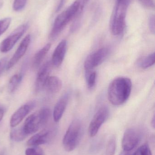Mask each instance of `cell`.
Masks as SVG:
<instances>
[{
  "label": "cell",
  "instance_id": "9c48e42d",
  "mask_svg": "<svg viewBox=\"0 0 155 155\" xmlns=\"http://www.w3.org/2000/svg\"><path fill=\"white\" fill-rule=\"evenodd\" d=\"M141 139L140 132L135 128H128L124 134L122 140L123 150L130 152L139 143Z\"/></svg>",
  "mask_w": 155,
  "mask_h": 155
},
{
  "label": "cell",
  "instance_id": "ac0fdd59",
  "mask_svg": "<svg viewBox=\"0 0 155 155\" xmlns=\"http://www.w3.org/2000/svg\"><path fill=\"white\" fill-rule=\"evenodd\" d=\"M22 79V74H17L12 76L8 83V89L11 93L15 92L19 87Z\"/></svg>",
  "mask_w": 155,
  "mask_h": 155
},
{
  "label": "cell",
  "instance_id": "d4e9b609",
  "mask_svg": "<svg viewBox=\"0 0 155 155\" xmlns=\"http://www.w3.org/2000/svg\"><path fill=\"white\" fill-rule=\"evenodd\" d=\"M27 0H14L13 4V9L15 12L22 11L25 7Z\"/></svg>",
  "mask_w": 155,
  "mask_h": 155
},
{
  "label": "cell",
  "instance_id": "44dd1931",
  "mask_svg": "<svg viewBox=\"0 0 155 155\" xmlns=\"http://www.w3.org/2000/svg\"><path fill=\"white\" fill-rule=\"evenodd\" d=\"M116 140L115 137H112L108 142L105 155H114L116 149Z\"/></svg>",
  "mask_w": 155,
  "mask_h": 155
},
{
  "label": "cell",
  "instance_id": "603a6c76",
  "mask_svg": "<svg viewBox=\"0 0 155 155\" xmlns=\"http://www.w3.org/2000/svg\"><path fill=\"white\" fill-rule=\"evenodd\" d=\"M11 21L12 19L10 17H7L0 20V36L8 29Z\"/></svg>",
  "mask_w": 155,
  "mask_h": 155
},
{
  "label": "cell",
  "instance_id": "d6986e66",
  "mask_svg": "<svg viewBox=\"0 0 155 155\" xmlns=\"http://www.w3.org/2000/svg\"><path fill=\"white\" fill-rule=\"evenodd\" d=\"M28 136L25 134L22 127L12 129L10 133L11 139L15 142H22Z\"/></svg>",
  "mask_w": 155,
  "mask_h": 155
},
{
  "label": "cell",
  "instance_id": "f1b7e54d",
  "mask_svg": "<svg viewBox=\"0 0 155 155\" xmlns=\"http://www.w3.org/2000/svg\"><path fill=\"white\" fill-rule=\"evenodd\" d=\"M7 59L6 57H3L0 60V75L2 74L6 67Z\"/></svg>",
  "mask_w": 155,
  "mask_h": 155
},
{
  "label": "cell",
  "instance_id": "52a82bcc",
  "mask_svg": "<svg viewBox=\"0 0 155 155\" xmlns=\"http://www.w3.org/2000/svg\"><path fill=\"white\" fill-rule=\"evenodd\" d=\"M108 53L107 48H102L88 55L84 62L86 72L92 71L94 68L101 65L106 59Z\"/></svg>",
  "mask_w": 155,
  "mask_h": 155
},
{
  "label": "cell",
  "instance_id": "ba28073f",
  "mask_svg": "<svg viewBox=\"0 0 155 155\" xmlns=\"http://www.w3.org/2000/svg\"><path fill=\"white\" fill-rule=\"evenodd\" d=\"M109 115V110L106 107L99 109L93 117L88 128V134L91 137L96 135L102 125Z\"/></svg>",
  "mask_w": 155,
  "mask_h": 155
},
{
  "label": "cell",
  "instance_id": "6da1fadb",
  "mask_svg": "<svg viewBox=\"0 0 155 155\" xmlns=\"http://www.w3.org/2000/svg\"><path fill=\"white\" fill-rule=\"evenodd\" d=\"M132 83L130 78L118 77L111 82L107 90L108 98L115 106H119L125 103L130 97Z\"/></svg>",
  "mask_w": 155,
  "mask_h": 155
},
{
  "label": "cell",
  "instance_id": "7a4b0ae2",
  "mask_svg": "<svg viewBox=\"0 0 155 155\" xmlns=\"http://www.w3.org/2000/svg\"><path fill=\"white\" fill-rule=\"evenodd\" d=\"M85 2L84 0H76L56 17L49 35L51 40H55L70 21L81 13Z\"/></svg>",
  "mask_w": 155,
  "mask_h": 155
},
{
  "label": "cell",
  "instance_id": "5bb4252c",
  "mask_svg": "<svg viewBox=\"0 0 155 155\" xmlns=\"http://www.w3.org/2000/svg\"><path fill=\"white\" fill-rule=\"evenodd\" d=\"M67 50V42L65 40L61 41L54 51L52 56V64L58 67L62 63Z\"/></svg>",
  "mask_w": 155,
  "mask_h": 155
},
{
  "label": "cell",
  "instance_id": "4fadbf2b",
  "mask_svg": "<svg viewBox=\"0 0 155 155\" xmlns=\"http://www.w3.org/2000/svg\"><path fill=\"white\" fill-rule=\"evenodd\" d=\"M34 107V103L30 102L25 104L18 108L11 117L10 119V126L14 127L17 126L22 122L23 119L30 113Z\"/></svg>",
  "mask_w": 155,
  "mask_h": 155
},
{
  "label": "cell",
  "instance_id": "4dcf8cb0",
  "mask_svg": "<svg viewBox=\"0 0 155 155\" xmlns=\"http://www.w3.org/2000/svg\"><path fill=\"white\" fill-rule=\"evenodd\" d=\"M119 155H132L131 154V153H130V152H128V151H125V150H123L121 153Z\"/></svg>",
  "mask_w": 155,
  "mask_h": 155
},
{
  "label": "cell",
  "instance_id": "e0dca14e",
  "mask_svg": "<svg viewBox=\"0 0 155 155\" xmlns=\"http://www.w3.org/2000/svg\"><path fill=\"white\" fill-rule=\"evenodd\" d=\"M51 47V44H47L35 54L32 60V66L34 68L36 69L40 66Z\"/></svg>",
  "mask_w": 155,
  "mask_h": 155
},
{
  "label": "cell",
  "instance_id": "83f0119b",
  "mask_svg": "<svg viewBox=\"0 0 155 155\" xmlns=\"http://www.w3.org/2000/svg\"><path fill=\"white\" fill-rule=\"evenodd\" d=\"M149 27L150 31L152 33H155V16L151 15L149 19Z\"/></svg>",
  "mask_w": 155,
  "mask_h": 155
},
{
  "label": "cell",
  "instance_id": "1f68e13d",
  "mask_svg": "<svg viewBox=\"0 0 155 155\" xmlns=\"http://www.w3.org/2000/svg\"><path fill=\"white\" fill-rule=\"evenodd\" d=\"M0 155H6V149L2 148L0 150Z\"/></svg>",
  "mask_w": 155,
  "mask_h": 155
},
{
  "label": "cell",
  "instance_id": "cb8c5ba5",
  "mask_svg": "<svg viewBox=\"0 0 155 155\" xmlns=\"http://www.w3.org/2000/svg\"><path fill=\"white\" fill-rule=\"evenodd\" d=\"M133 155H152V154L148 145L145 144L139 147Z\"/></svg>",
  "mask_w": 155,
  "mask_h": 155
},
{
  "label": "cell",
  "instance_id": "d6a6232c",
  "mask_svg": "<svg viewBox=\"0 0 155 155\" xmlns=\"http://www.w3.org/2000/svg\"><path fill=\"white\" fill-rule=\"evenodd\" d=\"M151 125H152V127L154 128L155 126V115L153 116V119H152V121H151Z\"/></svg>",
  "mask_w": 155,
  "mask_h": 155
},
{
  "label": "cell",
  "instance_id": "2e32d148",
  "mask_svg": "<svg viewBox=\"0 0 155 155\" xmlns=\"http://www.w3.org/2000/svg\"><path fill=\"white\" fill-rule=\"evenodd\" d=\"M62 80L55 76H49L45 85L44 88L50 94H56L62 89Z\"/></svg>",
  "mask_w": 155,
  "mask_h": 155
},
{
  "label": "cell",
  "instance_id": "7c38bea8",
  "mask_svg": "<svg viewBox=\"0 0 155 155\" xmlns=\"http://www.w3.org/2000/svg\"><path fill=\"white\" fill-rule=\"evenodd\" d=\"M52 64L51 62H47L40 67L35 80V92H40L44 88L45 85L51 72Z\"/></svg>",
  "mask_w": 155,
  "mask_h": 155
},
{
  "label": "cell",
  "instance_id": "9a60e30c",
  "mask_svg": "<svg viewBox=\"0 0 155 155\" xmlns=\"http://www.w3.org/2000/svg\"><path fill=\"white\" fill-rule=\"evenodd\" d=\"M69 95L65 94L58 100L54 108L53 117L55 122H59L62 118L68 104Z\"/></svg>",
  "mask_w": 155,
  "mask_h": 155
},
{
  "label": "cell",
  "instance_id": "7402d4cb",
  "mask_svg": "<svg viewBox=\"0 0 155 155\" xmlns=\"http://www.w3.org/2000/svg\"><path fill=\"white\" fill-rule=\"evenodd\" d=\"M86 78L88 88H93L96 82V73L93 71L86 72Z\"/></svg>",
  "mask_w": 155,
  "mask_h": 155
},
{
  "label": "cell",
  "instance_id": "277c9868",
  "mask_svg": "<svg viewBox=\"0 0 155 155\" xmlns=\"http://www.w3.org/2000/svg\"><path fill=\"white\" fill-rule=\"evenodd\" d=\"M130 0H116L115 9L110 23V30L113 35H122L126 28V13Z\"/></svg>",
  "mask_w": 155,
  "mask_h": 155
},
{
  "label": "cell",
  "instance_id": "ffe728a7",
  "mask_svg": "<svg viewBox=\"0 0 155 155\" xmlns=\"http://www.w3.org/2000/svg\"><path fill=\"white\" fill-rule=\"evenodd\" d=\"M155 62V53L153 52L143 58L139 62V66L142 69H147L154 65Z\"/></svg>",
  "mask_w": 155,
  "mask_h": 155
},
{
  "label": "cell",
  "instance_id": "836d02e7",
  "mask_svg": "<svg viewBox=\"0 0 155 155\" xmlns=\"http://www.w3.org/2000/svg\"><path fill=\"white\" fill-rule=\"evenodd\" d=\"M88 0H84L85 2H87Z\"/></svg>",
  "mask_w": 155,
  "mask_h": 155
},
{
  "label": "cell",
  "instance_id": "4316f807",
  "mask_svg": "<svg viewBox=\"0 0 155 155\" xmlns=\"http://www.w3.org/2000/svg\"><path fill=\"white\" fill-rule=\"evenodd\" d=\"M139 2L145 7L148 8H154L155 2L154 0H138Z\"/></svg>",
  "mask_w": 155,
  "mask_h": 155
},
{
  "label": "cell",
  "instance_id": "8992f818",
  "mask_svg": "<svg viewBox=\"0 0 155 155\" xmlns=\"http://www.w3.org/2000/svg\"><path fill=\"white\" fill-rule=\"evenodd\" d=\"M29 27V24L25 23L15 29L0 44V51L6 53L11 51L19 39L23 36Z\"/></svg>",
  "mask_w": 155,
  "mask_h": 155
},
{
  "label": "cell",
  "instance_id": "5b68a950",
  "mask_svg": "<svg viewBox=\"0 0 155 155\" xmlns=\"http://www.w3.org/2000/svg\"><path fill=\"white\" fill-rule=\"evenodd\" d=\"M82 134L81 121L75 119L69 126L63 139V145L66 151L71 152L77 147L82 138Z\"/></svg>",
  "mask_w": 155,
  "mask_h": 155
},
{
  "label": "cell",
  "instance_id": "30bf717a",
  "mask_svg": "<svg viewBox=\"0 0 155 155\" xmlns=\"http://www.w3.org/2000/svg\"><path fill=\"white\" fill-rule=\"evenodd\" d=\"M56 134V130L55 129H43L30 138L27 141V145L36 147L47 143L55 137Z\"/></svg>",
  "mask_w": 155,
  "mask_h": 155
},
{
  "label": "cell",
  "instance_id": "484cf974",
  "mask_svg": "<svg viewBox=\"0 0 155 155\" xmlns=\"http://www.w3.org/2000/svg\"><path fill=\"white\" fill-rule=\"evenodd\" d=\"M25 155H44L42 150L38 146L28 148L25 150Z\"/></svg>",
  "mask_w": 155,
  "mask_h": 155
},
{
  "label": "cell",
  "instance_id": "f546056e",
  "mask_svg": "<svg viewBox=\"0 0 155 155\" xmlns=\"http://www.w3.org/2000/svg\"><path fill=\"white\" fill-rule=\"evenodd\" d=\"M4 114V111L3 109L0 107V122L3 117Z\"/></svg>",
  "mask_w": 155,
  "mask_h": 155
},
{
  "label": "cell",
  "instance_id": "3957f363",
  "mask_svg": "<svg viewBox=\"0 0 155 155\" xmlns=\"http://www.w3.org/2000/svg\"><path fill=\"white\" fill-rule=\"evenodd\" d=\"M51 116V110L44 107L29 116L22 127L25 134L28 136L44 128L48 124Z\"/></svg>",
  "mask_w": 155,
  "mask_h": 155
},
{
  "label": "cell",
  "instance_id": "8fae6325",
  "mask_svg": "<svg viewBox=\"0 0 155 155\" xmlns=\"http://www.w3.org/2000/svg\"><path fill=\"white\" fill-rule=\"evenodd\" d=\"M31 41V36L30 35H27L23 39L14 54L8 62H7L6 70H10L12 67H13L18 62V61L24 56L30 45Z\"/></svg>",
  "mask_w": 155,
  "mask_h": 155
}]
</instances>
